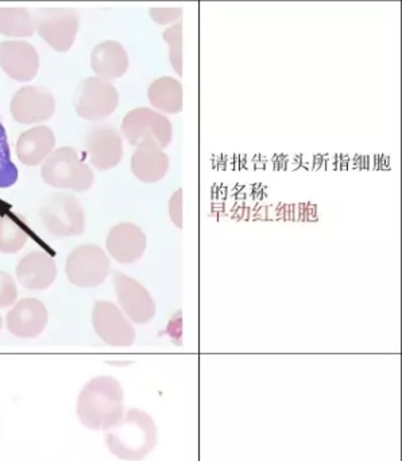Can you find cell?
<instances>
[{
    "mask_svg": "<svg viewBox=\"0 0 402 461\" xmlns=\"http://www.w3.org/2000/svg\"><path fill=\"white\" fill-rule=\"evenodd\" d=\"M40 222L51 236H80L85 230V214L80 201L67 194H54L40 207Z\"/></svg>",
    "mask_w": 402,
    "mask_h": 461,
    "instance_id": "4",
    "label": "cell"
},
{
    "mask_svg": "<svg viewBox=\"0 0 402 461\" xmlns=\"http://www.w3.org/2000/svg\"><path fill=\"white\" fill-rule=\"evenodd\" d=\"M3 320L2 315H0V330H2Z\"/></svg>",
    "mask_w": 402,
    "mask_h": 461,
    "instance_id": "28",
    "label": "cell"
},
{
    "mask_svg": "<svg viewBox=\"0 0 402 461\" xmlns=\"http://www.w3.org/2000/svg\"><path fill=\"white\" fill-rule=\"evenodd\" d=\"M170 161L166 153L153 140H145L131 158L134 176L146 185L159 182L166 176Z\"/></svg>",
    "mask_w": 402,
    "mask_h": 461,
    "instance_id": "16",
    "label": "cell"
},
{
    "mask_svg": "<svg viewBox=\"0 0 402 461\" xmlns=\"http://www.w3.org/2000/svg\"><path fill=\"white\" fill-rule=\"evenodd\" d=\"M119 104V93L112 83L100 77H88L78 85L73 106L78 117L100 121L110 117Z\"/></svg>",
    "mask_w": 402,
    "mask_h": 461,
    "instance_id": "7",
    "label": "cell"
},
{
    "mask_svg": "<svg viewBox=\"0 0 402 461\" xmlns=\"http://www.w3.org/2000/svg\"><path fill=\"white\" fill-rule=\"evenodd\" d=\"M78 420L89 430H108L123 418L124 393L115 377L96 376L78 393Z\"/></svg>",
    "mask_w": 402,
    "mask_h": 461,
    "instance_id": "1",
    "label": "cell"
},
{
    "mask_svg": "<svg viewBox=\"0 0 402 461\" xmlns=\"http://www.w3.org/2000/svg\"><path fill=\"white\" fill-rule=\"evenodd\" d=\"M56 147V137L48 126H35L23 131L16 141V156L23 166L43 164Z\"/></svg>",
    "mask_w": 402,
    "mask_h": 461,
    "instance_id": "18",
    "label": "cell"
},
{
    "mask_svg": "<svg viewBox=\"0 0 402 461\" xmlns=\"http://www.w3.org/2000/svg\"><path fill=\"white\" fill-rule=\"evenodd\" d=\"M108 450L119 460L142 461L156 445V426L153 417L140 409H129L123 418L104 431Z\"/></svg>",
    "mask_w": 402,
    "mask_h": 461,
    "instance_id": "2",
    "label": "cell"
},
{
    "mask_svg": "<svg viewBox=\"0 0 402 461\" xmlns=\"http://www.w3.org/2000/svg\"><path fill=\"white\" fill-rule=\"evenodd\" d=\"M16 277L27 290H46L53 285L57 277L54 258L46 252L29 253L19 261Z\"/></svg>",
    "mask_w": 402,
    "mask_h": 461,
    "instance_id": "17",
    "label": "cell"
},
{
    "mask_svg": "<svg viewBox=\"0 0 402 461\" xmlns=\"http://www.w3.org/2000/svg\"><path fill=\"white\" fill-rule=\"evenodd\" d=\"M18 180V168L11 158L10 145L4 126L0 122V188H10Z\"/></svg>",
    "mask_w": 402,
    "mask_h": 461,
    "instance_id": "23",
    "label": "cell"
},
{
    "mask_svg": "<svg viewBox=\"0 0 402 461\" xmlns=\"http://www.w3.org/2000/svg\"><path fill=\"white\" fill-rule=\"evenodd\" d=\"M112 283L119 306L127 320L138 325L153 321L156 303L150 293L139 282L121 272H113Z\"/></svg>",
    "mask_w": 402,
    "mask_h": 461,
    "instance_id": "10",
    "label": "cell"
},
{
    "mask_svg": "<svg viewBox=\"0 0 402 461\" xmlns=\"http://www.w3.org/2000/svg\"><path fill=\"white\" fill-rule=\"evenodd\" d=\"M164 40L169 47V59L177 75H183V23L170 26L164 33Z\"/></svg>",
    "mask_w": 402,
    "mask_h": 461,
    "instance_id": "24",
    "label": "cell"
},
{
    "mask_svg": "<svg viewBox=\"0 0 402 461\" xmlns=\"http://www.w3.org/2000/svg\"><path fill=\"white\" fill-rule=\"evenodd\" d=\"M40 176L46 185L76 193L88 191L94 185V172L84 163L77 150L62 147L53 150L40 168Z\"/></svg>",
    "mask_w": 402,
    "mask_h": 461,
    "instance_id": "3",
    "label": "cell"
},
{
    "mask_svg": "<svg viewBox=\"0 0 402 461\" xmlns=\"http://www.w3.org/2000/svg\"><path fill=\"white\" fill-rule=\"evenodd\" d=\"M169 217L170 221L177 226L183 228V190L178 188L169 201Z\"/></svg>",
    "mask_w": 402,
    "mask_h": 461,
    "instance_id": "27",
    "label": "cell"
},
{
    "mask_svg": "<svg viewBox=\"0 0 402 461\" xmlns=\"http://www.w3.org/2000/svg\"><path fill=\"white\" fill-rule=\"evenodd\" d=\"M18 298V288L11 275L0 271V309L13 306Z\"/></svg>",
    "mask_w": 402,
    "mask_h": 461,
    "instance_id": "25",
    "label": "cell"
},
{
    "mask_svg": "<svg viewBox=\"0 0 402 461\" xmlns=\"http://www.w3.org/2000/svg\"><path fill=\"white\" fill-rule=\"evenodd\" d=\"M49 314L45 304L35 298H24L5 315V326L19 339H34L45 330Z\"/></svg>",
    "mask_w": 402,
    "mask_h": 461,
    "instance_id": "14",
    "label": "cell"
},
{
    "mask_svg": "<svg viewBox=\"0 0 402 461\" xmlns=\"http://www.w3.org/2000/svg\"><path fill=\"white\" fill-rule=\"evenodd\" d=\"M92 323L97 337L110 347L129 348L137 339L134 326L112 302L94 303Z\"/></svg>",
    "mask_w": 402,
    "mask_h": 461,
    "instance_id": "9",
    "label": "cell"
},
{
    "mask_svg": "<svg viewBox=\"0 0 402 461\" xmlns=\"http://www.w3.org/2000/svg\"><path fill=\"white\" fill-rule=\"evenodd\" d=\"M35 33L56 52L65 53L75 44L80 17L70 9H38L34 13Z\"/></svg>",
    "mask_w": 402,
    "mask_h": 461,
    "instance_id": "6",
    "label": "cell"
},
{
    "mask_svg": "<svg viewBox=\"0 0 402 461\" xmlns=\"http://www.w3.org/2000/svg\"><path fill=\"white\" fill-rule=\"evenodd\" d=\"M148 14H150L151 20H153L156 25H167V23H173L180 20L181 15H183V10L150 9Z\"/></svg>",
    "mask_w": 402,
    "mask_h": 461,
    "instance_id": "26",
    "label": "cell"
},
{
    "mask_svg": "<svg viewBox=\"0 0 402 461\" xmlns=\"http://www.w3.org/2000/svg\"><path fill=\"white\" fill-rule=\"evenodd\" d=\"M35 33L34 15L26 9H0V34L10 39H26Z\"/></svg>",
    "mask_w": 402,
    "mask_h": 461,
    "instance_id": "21",
    "label": "cell"
},
{
    "mask_svg": "<svg viewBox=\"0 0 402 461\" xmlns=\"http://www.w3.org/2000/svg\"><path fill=\"white\" fill-rule=\"evenodd\" d=\"M146 242V234L139 226L121 222L111 229L105 247L113 260L121 264H132L142 258Z\"/></svg>",
    "mask_w": 402,
    "mask_h": 461,
    "instance_id": "15",
    "label": "cell"
},
{
    "mask_svg": "<svg viewBox=\"0 0 402 461\" xmlns=\"http://www.w3.org/2000/svg\"><path fill=\"white\" fill-rule=\"evenodd\" d=\"M10 112L13 120L22 125L42 123L53 117L56 98L46 88L26 86L13 94Z\"/></svg>",
    "mask_w": 402,
    "mask_h": 461,
    "instance_id": "11",
    "label": "cell"
},
{
    "mask_svg": "<svg viewBox=\"0 0 402 461\" xmlns=\"http://www.w3.org/2000/svg\"><path fill=\"white\" fill-rule=\"evenodd\" d=\"M0 67L16 82H31L40 69V56L30 42H0Z\"/></svg>",
    "mask_w": 402,
    "mask_h": 461,
    "instance_id": "13",
    "label": "cell"
},
{
    "mask_svg": "<svg viewBox=\"0 0 402 461\" xmlns=\"http://www.w3.org/2000/svg\"><path fill=\"white\" fill-rule=\"evenodd\" d=\"M89 161L99 171L115 168L123 158V140L112 126H97L85 140Z\"/></svg>",
    "mask_w": 402,
    "mask_h": 461,
    "instance_id": "12",
    "label": "cell"
},
{
    "mask_svg": "<svg viewBox=\"0 0 402 461\" xmlns=\"http://www.w3.org/2000/svg\"><path fill=\"white\" fill-rule=\"evenodd\" d=\"M147 98L161 114H178L183 110V86L173 77H159L148 87Z\"/></svg>",
    "mask_w": 402,
    "mask_h": 461,
    "instance_id": "20",
    "label": "cell"
},
{
    "mask_svg": "<svg viewBox=\"0 0 402 461\" xmlns=\"http://www.w3.org/2000/svg\"><path fill=\"white\" fill-rule=\"evenodd\" d=\"M65 271L76 287H99L110 275L111 261L107 253L97 245H80L67 256Z\"/></svg>",
    "mask_w": 402,
    "mask_h": 461,
    "instance_id": "5",
    "label": "cell"
},
{
    "mask_svg": "<svg viewBox=\"0 0 402 461\" xmlns=\"http://www.w3.org/2000/svg\"><path fill=\"white\" fill-rule=\"evenodd\" d=\"M129 66V55L118 41L102 42L94 47L91 55L92 71L96 77L107 82L123 77Z\"/></svg>",
    "mask_w": 402,
    "mask_h": 461,
    "instance_id": "19",
    "label": "cell"
},
{
    "mask_svg": "<svg viewBox=\"0 0 402 461\" xmlns=\"http://www.w3.org/2000/svg\"><path fill=\"white\" fill-rule=\"evenodd\" d=\"M121 131L132 147H139L145 140H153L162 149L169 147L173 140V126L161 113L147 107L127 113L121 122Z\"/></svg>",
    "mask_w": 402,
    "mask_h": 461,
    "instance_id": "8",
    "label": "cell"
},
{
    "mask_svg": "<svg viewBox=\"0 0 402 461\" xmlns=\"http://www.w3.org/2000/svg\"><path fill=\"white\" fill-rule=\"evenodd\" d=\"M29 240L23 226L11 217H0V252L13 255L22 250Z\"/></svg>",
    "mask_w": 402,
    "mask_h": 461,
    "instance_id": "22",
    "label": "cell"
}]
</instances>
